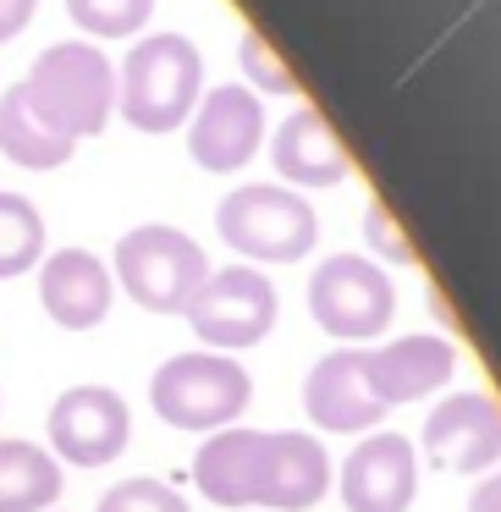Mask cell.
Here are the masks:
<instances>
[{"label":"cell","instance_id":"16","mask_svg":"<svg viewBox=\"0 0 501 512\" xmlns=\"http://www.w3.org/2000/svg\"><path fill=\"white\" fill-rule=\"evenodd\" d=\"M270 166L281 171V188H336L353 177V155L331 133L314 105H298L270 138Z\"/></svg>","mask_w":501,"mask_h":512},{"label":"cell","instance_id":"23","mask_svg":"<svg viewBox=\"0 0 501 512\" xmlns=\"http://www.w3.org/2000/svg\"><path fill=\"white\" fill-rule=\"evenodd\" d=\"M237 67H243V78H254L265 94H298V78L270 56V45L259 34H243V45H237Z\"/></svg>","mask_w":501,"mask_h":512},{"label":"cell","instance_id":"6","mask_svg":"<svg viewBox=\"0 0 501 512\" xmlns=\"http://www.w3.org/2000/svg\"><path fill=\"white\" fill-rule=\"evenodd\" d=\"M182 314L210 353H248L276 331L281 298L259 265H226L204 276V287L193 292V303Z\"/></svg>","mask_w":501,"mask_h":512},{"label":"cell","instance_id":"25","mask_svg":"<svg viewBox=\"0 0 501 512\" xmlns=\"http://www.w3.org/2000/svg\"><path fill=\"white\" fill-rule=\"evenodd\" d=\"M34 12H39V0H0V45L23 34L34 23Z\"/></svg>","mask_w":501,"mask_h":512},{"label":"cell","instance_id":"9","mask_svg":"<svg viewBox=\"0 0 501 512\" xmlns=\"http://www.w3.org/2000/svg\"><path fill=\"white\" fill-rule=\"evenodd\" d=\"M265 144V105H259L254 89L243 83H221V89L199 94L188 116V155L193 166L215 171V177H232Z\"/></svg>","mask_w":501,"mask_h":512},{"label":"cell","instance_id":"22","mask_svg":"<svg viewBox=\"0 0 501 512\" xmlns=\"http://www.w3.org/2000/svg\"><path fill=\"white\" fill-rule=\"evenodd\" d=\"M94 512H188V501L166 479H122V485L105 490Z\"/></svg>","mask_w":501,"mask_h":512},{"label":"cell","instance_id":"4","mask_svg":"<svg viewBox=\"0 0 501 512\" xmlns=\"http://www.w3.org/2000/svg\"><path fill=\"white\" fill-rule=\"evenodd\" d=\"M248 402H254V375H248L232 353H210V347L166 358V364L149 375V408H155V419H166L171 430L215 435V430L243 419Z\"/></svg>","mask_w":501,"mask_h":512},{"label":"cell","instance_id":"26","mask_svg":"<svg viewBox=\"0 0 501 512\" xmlns=\"http://www.w3.org/2000/svg\"><path fill=\"white\" fill-rule=\"evenodd\" d=\"M468 512H501V474H490L485 485L468 496Z\"/></svg>","mask_w":501,"mask_h":512},{"label":"cell","instance_id":"17","mask_svg":"<svg viewBox=\"0 0 501 512\" xmlns=\"http://www.w3.org/2000/svg\"><path fill=\"white\" fill-rule=\"evenodd\" d=\"M331 490V457L320 435L309 430H270V457H265V496L259 507L270 512H309Z\"/></svg>","mask_w":501,"mask_h":512},{"label":"cell","instance_id":"21","mask_svg":"<svg viewBox=\"0 0 501 512\" xmlns=\"http://www.w3.org/2000/svg\"><path fill=\"white\" fill-rule=\"evenodd\" d=\"M67 17L78 23V34H89V45L138 39L155 17V0H67Z\"/></svg>","mask_w":501,"mask_h":512},{"label":"cell","instance_id":"7","mask_svg":"<svg viewBox=\"0 0 501 512\" xmlns=\"http://www.w3.org/2000/svg\"><path fill=\"white\" fill-rule=\"evenodd\" d=\"M309 314L325 336L342 342H375L397 314V287L380 270V259L331 254L309 276Z\"/></svg>","mask_w":501,"mask_h":512},{"label":"cell","instance_id":"13","mask_svg":"<svg viewBox=\"0 0 501 512\" xmlns=\"http://www.w3.org/2000/svg\"><path fill=\"white\" fill-rule=\"evenodd\" d=\"M265 457H270V430H248V424H226L193 457V485L215 507H259L265 496Z\"/></svg>","mask_w":501,"mask_h":512},{"label":"cell","instance_id":"19","mask_svg":"<svg viewBox=\"0 0 501 512\" xmlns=\"http://www.w3.org/2000/svg\"><path fill=\"white\" fill-rule=\"evenodd\" d=\"M72 149H78V144L56 138L34 111H28L23 94H17V83L0 94V155L12 160V166H23V171H56V166H67V160H72Z\"/></svg>","mask_w":501,"mask_h":512},{"label":"cell","instance_id":"18","mask_svg":"<svg viewBox=\"0 0 501 512\" xmlns=\"http://www.w3.org/2000/svg\"><path fill=\"white\" fill-rule=\"evenodd\" d=\"M61 496V463L23 435H0V512H50Z\"/></svg>","mask_w":501,"mask_h":512},{"label":"cell","instance_id":"20","mask_svg":"<svg viewBox=\"0 0 501 512\" xmlns=\"http://www.w3.org/2000/svg\"><path fill=\"white\" fill-rule=\"evenodd\" d=\"M45 259V215L34 199L0 188V281H17Z\"/></svg>","mask_w":501,"mask_h":512},{"label":"cell","instance_id":"14","mask_svg":"<svg viewBox=\"0 0 501 512\" xmlns=\"http://www.w3.org/2000/svg\"><path fill=\"white\" fill-rule=\"evenodd\" d=\"M111 298V265L89 248H56V254L39 259V303L61 331H94L111 314Z\"/></svg>","mask_w":501,"mask_h":512},{"label":"cell","instance_id":"3","mask_svg":"<svg viewBox=\"0 0 501 512\" xmlns=\"http://www.w3.org/2000/svg\"><path fill=\"white\" fill-rule=\"evenodd\" d=\"M215 232L237 254V265H298L320 243V215L298 188L281 182H243L221 199Z\"/></svg>","mask_w":501,"mask_h":512},{"label":"cell","instance_id":"2","mask_svg":"<svg viewBox=\"0 0 501 512\" xmlns=\"http://www.w3.org/2000/svg\"><path fill=\"white\" fill-rule=\"evenodd\" d=\"M204 94V56L188 34H138L116 67V111L138 133H177L188 127Z\"/></svg>","mask_w":501,"mask_h":512},{"label":"cell","instance_id":"15","mask_svg":"<svg viewBox=\"0 0 501 512\" xmlns=\"http://www.w3.org/2000/svg\"><path fill=\"white\" fill-rule=\"evenodd\" d=\"M303 408L331 435H369L386 419V408L364 386V353L358 347H336V353H325L309 369V380H303Z\"/></svg>","mask_w":501,"mask_h":512},{"label":"cell","instance_id":"11","mask_svg":"<svg viewBox=\"0 0 501 512\" xmlns=\"http://www.w3.org/2000/svg\"><path fill=\"white\" fill-rule=\"evenodd\" d=\"M336 485L347 512H408L419 496V452L397 430H369L347 452Z\"/></svg>","mask_w":501,"mask_h":512},{"label":"cell","instance_id":"8","mask_svg":"<svg viewBox=\"0 0 501 512\" xmlns=\"http://www.w3.org/2000/svg\"><path fill=\"white\" fill-rule=\"evenodd\" d=\"M133 441V408L111 386H67L50 402V457L72 468H105Z\"/></svg>","mask_w":501,"mask_h":512},{"label":"cell","instance_id":"5","mask_svg":"<svg viewBox=\"0 0 501 512\" xmlns=\"http://www.w3.org/2000/svg\"><path fill=\"white\" fill-rule=\"evenodd\" d=\"M111 270H116L111 281L138 303V309L182 314L193 303V292L204 287V276H210V259H204V248L193 243L188 232L149 221V226H133V232L116 237Z\"/></svg>","mask_w":501,"mask_h":512},{"label":"cell","instance_id":"1","mask_svg":"<svg viewBox=\"0 0 501 512\" xmlns=\"http://www.w3.org/2000/svg\"><path fill=\"white\" fill-rule=\"evenodd\" d=\"M23 105L50 127L56 138L78 144V138L105 133L116 105V67L100 45L89 39H61V45L39 50V61L28 67V78L17 83Z\"/></svg>","mask_w":501,"mask_h":512},{"label":"cell","instance_id":"24","mask_svg":"<svg viewBox=\"0 0 501 512\" xmlns=\"http://www.w3.org/2000/svg\"><path fill=\"white\" fill-rule=\"evenodd\" d=\"M364 237H369V248H375L380 259H391V265H413V248H408V237L397 232V221H391L386 204H369L364 210Z\"/></svg>","mask_w":501,"mask_h":512},{"label":"cell","instance_id":"10","mask_svg":"<svg viewBox=\"0 0 501 512\" xmlns=\"http://www.w3.org/2000/svg\"><path fill=\"white\" fill-rule=\"evenodd\" d=\"M419 452L446 474H485L501 463V402L490 391H457L430 408Z\"/></svg>","mask_w":501,"mask_h":512},{"label":"cell","instance_id":"12","mask_svg":"<svg viewBox=\"0 0 501 512\" xmlns=\"http://www.w3.org/2000/svg\"><path fill=\"white\" fill-rule=\"evenodd\" d=\"M457 375V347L446 336H397V342L364 353V386L380 408H402V402H419L430 391H441Z\"/></svg>","mask_w":501,"mask_h":512}]
</instances>
